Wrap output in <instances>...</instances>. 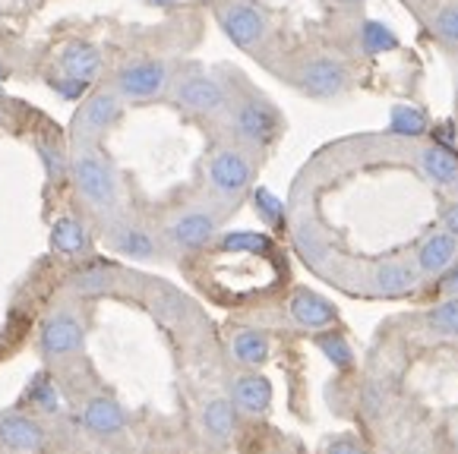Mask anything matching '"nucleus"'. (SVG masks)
<instances>
[{
  "label": "nucleus",
  "instance_id": "nucleus-18",
  "mask_svg": "<svg viewBox=\"0 0 458 454\" xmlns=\"http://www.w3.org/2000/svg\"><path fill=\"white\" fill-rule=\"evenodd\" d=\"M82 426L95 435H117L127 426V410L114 398H108V394H92L82 404Z\"/></svg>",
  "mask_w": 458,
  "mask_h": 454
},
{
  "label": "nucleus",
  "instance_id": "nucleus-7",
  "mask_svg": "<svg viewBox=\"0 0 458 454\" xmlns=\"http://www.w3.org/2000/svg\"><path fill=\"white\" fill-rule=\"evenodd\" d=\"M38 344L47 360H67V357L82 354L86 348V325L73 309H55L41 322Z\"/></svg>",
  "mask_w": 458,
  "mask_h": 454
},
{
  "label": "nucleus",
  "instance_id": "nucleus-30",
  "mask_svg": "<svg viewBox=\"0 0 458 454\" xmlns=\"http://www.w3.org/2000/svg\"><path fill=\"white\" fill-rule=\"evenodd\" d=\"M433 32H437V38L458 45V4H449L433 16Z\"/></svg>",
  "mask_w": 458,
  "mask_h": 454
},
{
  "label": "nucleus",
  "instance_id": "nucleus-27",
  "mask_svg": "<svg viewBox=\"0 0 458 454\" xmlns=\"http://www.w3.org/2000/svg\"><path fill=\"white\" fill-rule=\"evenodd\" d=\"M360 47H364V54L377 57V54H386V51H392V47H398V38L386 22L367 20L364 26H360Z\"/></svg>",
  "mask_w": 458,
  "mask_h": 454
},
{
  "label": "nucleus",
  "instance_id": "nucleus-39",
  "mask_svg": "<svg viewBox=\"0 0 458 454\" xmlns=\"http://www.w3.org/2000/svg\"><path fill=\"white\" fill-rule=\"evenodd\" d=\"M408 454H430V451H408Z\"/></svg>",
  "mask_w": 458,
  "mask_h": 454
},
{
  "label": "nucleus",
  "instance_id": "nucleus-4",
  "mask_svg": "<svg viewBox=\"0 0 458 454\" xmlns=\"http://www.w3.org/2000/svg\"><path fill=\"white\" fill-rule=\"evenodd\" d=\"M174 101L190 114L199 117H212V114L228 111L231 95L218 76L206 73V70H190L174 82Z\"/></svg>",
  "mask_w": 458,
  "mask_h": 454
},
{
  "label": "nucleus",
  "instance_id": "nucleus-14",
  "mask_svg": "<svg viewBox=\"0 0 458 454\" xmlns=\"http://www.w3.org/2000/svg\"><path fill=\"white\" fill-rule=\"evenodd\" d=\"M288 313L307 332H326L338 322V309L326 297L313 294L310 288H297L288 300Z\"/></svg>",
  "mask_w": 458,
  "mask_h": 454
},
{
  "label": "nucleus",
  "instance_id": "nucleus-15",
  "mask_svg": "<svg viewBox=\"0 0 458 454\" xmlns=\"http://www.w3.org/2000/svg\"><path fill=\"white\" fill-rule=\"evenodd\" d=\"M101 63H105V57H101V51L92 45V41H67V45L61 47V54H57V70H61L64 76H73V80L80 82H95L101 76Z\"/></svg>",
  "mask_w": 458,
  "mask_h": 454
},
{
  "label": "nucleus",
  "instance_id": "nucleus-17",
  "mask_svg": "<svg viewBox=\"0 0 458 454\" xmlns=\"http://www.w3.org/2000/svg\"><path fill=\"white\" fill-rule=\"evenodd\" d=\"M458 262V237H452L449 231H437L418 247L414 256V268L418 274H443L445 268H452Z\"/></svg>",
  "mask_w": 458,
  "mask_h": 454
},
{
  "label": "nucleus",
  "instance_id": "nucleus-13",
  "mask_svg": "<svg viewBox=\"0 0 458 454\" xmlns=\"http://www.w3.org/2000/svg\"><path fill=\"white\" fill-rule=\"evenodd\" d=\"M108 243L114 253L127 256V259H158V240L152 231H146L136 221H111L108 227Z\"/></svg>",
  "mask_w": 458,
  "mask_h": 454
},
{
  "label": "nucleus",
  "instance_id": "nucleus-9",
  "mask_svg": "<svg viewBox=\"0 0 458 454\" xmlns=\"http://www.w3.org/2000/svg\"><path fill=\"white\" fill-rule=\"evenodd\" d=\"M123 111V98L114 92V88H98L95 95H89L86 101H82V107L76 111L73 117V136L82 142V146H89L92 139H98L105 130H111L117 123V117H121Z\"/></svg>",
  "mask_w": 458,
  "mask_h": 454
},
{
  "label": "nucleus",
  "instance_id": "nucleus-6",
  "mask_svg": "<svg viewBox=\"0 0 458 454\" xmlns=\"http://www.w3.org/2000/svg\"><path fill=\"white\" fill-rule=\"evenodd\" d=\"M218 237V214L209 208H183L165 224V243L177 253H202Z\"/></svg>",
  "mask_w": 458,
  "mask_h": 454
},
{
  "label": "nucleus",
  "instance_id": "nucleus-31",
  "mask_svg": "<svg viewBox=\"0 0 458 454\" xmlns=\"http://www.w3.org/2000/svg\"><path fill=\"white\" fill-rule=\"evenodd\" d=\"M73 288L82 290V294H101V290L111 288V272L108 268H89V272L76 274Z\"/></svg>",
  "mask_w": 458,
  "mask_h": 454
},
{
  "label": "nucleus",
  "instance_id": "nucleus-29",
  "mask_svg": "<svg viewBox=\"0 0 458 454\" xmlns=\"http://www.w3.org/2000/svg\"><path fill=\"white\" fill-rule=\"evenodd\" d=\"M253 206H257V214L269 227H278L284 221V206H282V199L272 193V189L257 187V193H253Z\"/></svg>",
  "mask_w": 458,
  "mask_h": 454
},
{
  "label": "nucleus",
  "instance_id": "nucleus-22",
  "mask_svg": "<svg viewBox=\"0 0 458 454\" xmlns=\"http://www.w3.org/2000/svg\"><path fill=\"white\" fill-rule=\"evenodd\" d=\"M51 249L64 259H76L89 249V231L76 214H64L51 224Z\"/></svg>",
  "mask_w": 458,
  "mask_h": 454
},
{
  "label": "nucleus",
  "instance_id": "nucleus-34",
  "mask_svg": "<svg viewBox=\"0 0 458 454\" xmlns=\"http://www.w3.org/2000/svg\"><path fill=\"white\" fill-rule=\"evenodd\" d=\"M51 88H55L61 98H80L82 92H86V82H80V80H73V76H51Z\"/></svg>",
  "mask_w": 458,
  "mask_h": 454
},
{
  "label": "nucleus",
  "instance_id": "nucleus-33",
  "mask_svg": "<svg viewBox=\"0 0 458 454\" xmlns=\"http://www.w3.org/2000/svg\"><path fill=\"white\" fill-rule=\"evenodd\" d=\"M323 454H373L370 445L358 435H335V439L326 441Z\"/></svg>",
  "mask_w": 458,
  "mask_h": 454
},
{
  "label": "nucleus",
  "instance_id": "nucleus-5",
  "mask_svg": "<svg viewBox=\"0 0 458 454\" xmlns=\"http://www.w3.org/2000/svg\"><path fill=\"white\" fill-rule=\"evenodd\" d=\"M253 174H257V167L241 148H218L209 158V164H206V183L222 199H237V196L247 193L250 183H253Z\"/></svg>",
  "mask_w": 458,
  "mask_h": 454
},
{
  "label": "nucleus",
  "instance_id": "nucleus-11",
  "mask_svg": "<svg viewBox=\"0 0 458 454\" xmlns=\"http://www.w3.org/2000/svg\"><path fill=\"white\" fill-rule=\"evenodd\" d=\"M218 22H222L225 35L234 41L237 47H257L266 38V16L257 4H247V0H231L218 10Z\"/></svg>",
  "mask_w": 458,
  "mask_h": 454
},
{
  "label": "nucleus",
  "instance_id": "nucleus-35",
  "mask_svg": "<svg viewBox=\"0 0 458 454\" xmlns=\"http://www.w3.org/2000/svg\"><path fill=\"white\" fill-rule=\"evenodd\" d=\"M439 290H443L445 297H458V262L452 268H445L443 272V281H439Z\"/></svg>",
  "mask_w": 458,
  "mask_h": 454
},
{
  "label": "nucleus",
  "instance_id": "nucleus-28",
  "mask_svg": "<svg viewBox=\"0 0 458 454\" xmlns=\"http://www.w3.org/2000/svg\"><path fill=\"white\" fill-rule=\"evenodd\" d=\"M38 155H41V161H45L47 181L55 183V187L64 177H70V155L64 152L61 146H55V142H38Z\"/></svg>",
  "mask_w": 458,
  "mask_h": 454
},
{
  "label": "nucleus",
  "instance_id": "nucleus-36",
  "mask_svg": "<svg viewBox=\"0 0 458 454\" xmlns=\"http://www.w3.org/2000/svg\"><path fill=\"white\" fill-rule=\"evenodd\" d=\"M443 231H449L452 237H458V199L445 206V212H443Z\"/></svg>",
  "mask_w": 458,
  "mask_h": 454
},
{
  "label": "nucleus",
  "instance_id": "nucleus-3",
  "mask_svg": "<svg viewBox=\"0 0 458 454\" xmlns=\"http://www.w3.org/2000/svg\"><path fill=\"white\" fill-rule=\"evenodd\" d=\"M231 111V133L237 136V142L250 148H266L278 139L282 133V114L276 111L272 101H266L263 95L250 92L241 95L228 105Z\"/></svg>",
  "mask_w": 458,
  "mask_h": 454
},
{
  "label": "nucleus",
  "instance_id": "nucleus-23",
  "mask_svg": "<svg viewBox=\"0 0 458 454\" xmlns=\"http://www.w3.org/2000/svg\"><path fill=\"white\" fill-rule=\"evenodd\" d=\"M272 354V344H269V334L259 332V328H241V332L231 334V357H234L241 366L247 369H257L269 360Z\"/></svg>",
  "mask_w": 458,
  "mask_h": 454
},
{
  "label": "nucleus",
  "instance_id": "nucleus-25",
  "mask_svg": "<svg viewBox=\"0 0 458 454\" xmlns=\"http://www.w3.org/2000/svg\"><path fill=\"white\" fill-rule=\"evenodd\" d=\"M317 348L326 354V360L332 363V366L338 369H351L354 366V350H351V344L344 340V334L332 332V328H326V332H317Z\"/></svg>",
  "mask_w": 458,
  "mask_h": 454
},
{
  "label": "nucleus",
  "instance_id": "nucleus-20",
  "mask_svg": "<svg viewBox=\"0 0 458 454\" xmlns=\"http://www.w3.org/2000/svg\"><path fill=\"white\" fill-rule=\"evenodd\" d=\"M418 268L411 265V262H383V265H377V272H373V288H377V294L383 297H404L411 294L414 288H418Z\"/></svg>",
  "mask_w": 458,
  "mask_h": 454
},
{
  "label": "nucleus",
  "instance_id": "nucleus-38",
  "mask_svg": "<svg viewBox=\"0 0 458 454\" xmlns=\"http://www.w3.org/2000/svg\"><path fill=\"white\" fill-rule=\"evenodd\" d=\"M4 123H7V114H4V107H0V127H4Z\"/></svg>",
  "mask_w": 458,
  "mask_h": 454
},
{
  "label": "nucleus",
  "instance_id": "nucleus-1",
  "mask_svg": "<svg viewBox=\"0 0 458 454\" xmlns=\"http://www.w3.org/2000/svg\"><path fill=\"white\" fill-rule=\"evenodd\" d=\"M206 262V281L222 300H250L276 290L282 281L276 243L257 231H228L216 240Z\"/></svg>",
  "mask_w": 458,
  "mask_h": 454
},
{
  "label": "nucleus",
  "instance_id": "nucleus-8",
  "mask_svg": "<svg viewBox=\"0 0 458 454\" xmlns=\"http://www.w3.org/2000/svg\"><path fill=\"white\" fill-rule=\"evenodd\" d=\"M168 82H171L168 63L156 61V57H142V61H133L117 70L114 92L127 101H148V98H158L168 88Z\"/></svg>",
  "mask_w": 458,
  "mask_h": 454
},
{
  "label": "nucleus",
  "instance_id": "nucleus-40",
  "mask_svg": "<svg viewBox=\"0 0 458 454\" xmlns=\"http://www.w3.org/2000/svg\"><path fill=\"white\" fill-rule=\"evenodd\" d=\"M344 4H358V0H344Z\"/></svg>",
  "mask_w": 458,
  "mask_h": 454
},
{
  "label": "nucleus",
  "instance_id": "nucleus-10",
  "mask_svg": "<svg viewBox=\"0 0 458 454\" xmlns=\"http://www.w3.org/2000/svg\"><path fill=\"white\" fill-rule=\"evenodd\" d=\"M294 86L310 98H335L348 86V67L335 57H310L297 70Z\"/></svg>",
  "mask_w": 458,
  "mask_h": 454
},
{
  "label": "nucleus",
  "instance_id": "nucleus-24",
  "mask_svg": "<svg viewBox=\"0 0 458 454\" xmlns=\"http://www.w3.org/2000/svg\"><path fill=\"white\" fill-rule=\"evenodd\" d=\"M430 130L427 114L414 105H395L389 114V133L402 136V139H414V136H424Z\"/></svg>",
  "mask_w": 458,
  "mask_h": 454
},
{
  "label": "nucleus",
  "instance_id": "nucleus-37",
  "mask_svg": "<svg viewBox=\"0 0 458 454\" xmlns=\"http://www.w3.org/2000/svg\"><path fill=\"white\" fill-rule=\"evenodd\" d=\"M152 7H174V4H181V0H148Z\"/></svg>",
  "mask_w": 458,
  "mask_h": 454
},
{
  "label": "nucleus",
  "instance_id": "nucleus-21",
  "mask_svg": "<svg viewBox=\"0 0 458 454\" xmlns=\"http://www.w3.org/2000/svg\"><path fill=\"white\" fill-rule=\"evenodd\" d=\"M420 167L437 187L455 189L458 187V155L443 142H433L420 152Z\"/></svg>",
  "mask_w": 458,
  "mask_h": 454
},
{
  "label": "nucleus",
  "instance_id": "nucleus-16",
  "mask_svg": "<svg viewBox=\"0 0 458 454\" xmlns=\"http://www.w3.org/2000/svg\"><path fill=\"white\" fill-rule=\"evenodd\" d=\"M231 401L241 414L263 416L272 408V382L259 373H243L231 382Z\"/></svg>",
  "mask_w": 458,
  "mask_h": 454
},
{
  "label": "nucleus",
  "instance_id": "nucleus-26",
  "mask_svg": "<svg viewBox=\"0 0 458 454\" xmlns=\"http://www.w3.org/2000/svg\"><path fill=\"white\" fill-rule=\"evenodd\" d=\"M427 328L439 338H458V297H445L427 313Z\"/></svg>",
  "mask_w": 458,
  "mask_h": 454
},
{
  "label": "nucleus",
  "instance_id": "nucleus-32",
  "mask_svg": "<svg viewBox=\"0 0 458 454\" xmlns=\"http://www.w3.org/2000/svg\"><path fill=\"white\" fill-rule=\"evenodd\" d=\"M29 401H32L38 410H45V414H57V391L47 379L32 382V388H29Z\"/></svg>",
  "mask_w": 458,
  "mask_h": 454
},
{
  "label": "nucleus",
  "instance_id": "nucleus-19",
  "mask_svg": "<svg viewBox=\"0 0 458 454\" xmlns=\"http://www.w3.org/2000/svg\"><path fill=\"white\" fill-rule=\"evenodd\" d=\"M202 433L212 445H228L237 433V408L231 398H212L202 404Z\"/></svg>",
  "mask_w": 458,
  "mask_h": 454
},
{
  "label": "nucleus",
  "instance_id": "nucleus-12",
  "mask_svg": "<svg viewBox=\"0 0 458 454\" xmlns=\"http://www.w3.org/2000/svg\"><path fill=\"white\" fill-rule=\"evenodd\" d=\"M0 445L10 454H41L47 445V435L32 416L20 414V410H7V414H0Z\"/></svg>",
  "mask_w": 458,
  "mask_h": 454
},
{
  "label": "nucleus",
  "instance_id": "nucleus-2",
  "mask_svg": "<svg viewBox=\"0 0 458 454\" xmlns=\"http://www.w3.org/2000/svg\"><path fill=\"white\" fill-rule=\"evenodd\" d=\"M70 181L73 189L95 214L111 218L117 212L121 202V187H117L114 167L108 164V158L101 152H95L92 146H82L80 152L70 158Z\"/></svg>",
  "mask_w": 458,
  "mask_h": 454
}]
</instances>
